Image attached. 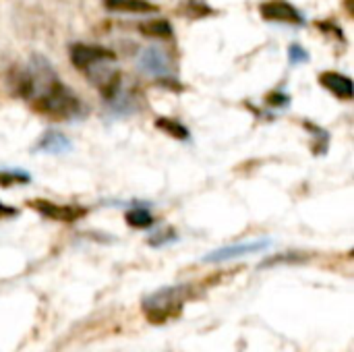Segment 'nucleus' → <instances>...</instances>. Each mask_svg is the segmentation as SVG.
Wrapping results in <instances>:
<instances>
[{"label": "nucleus", "instance_id": "obj_1", "mask_svg": "<svg viewBox=\"0 0 354 352\" xmlns=\"http://www.w3.org/2000/svg\"><path fill=\"white\" fill-rule=\"evenodd\" d=\"M27 71L31 79L29 102L37 112L54 120H71L81 114L79 98L56 77L54 66L44 56H33Z\"/></svg>", "mask_w": 354, "mask_h": 352}, {"label": "nucleus", "instance_id": "obj_2", "mask_svg": "<svg viewBox=\"0 0 354 352\" xmlns=\"http://www.w3.org/2000/svg\"><path fill=\"white\" fill-rule=\"evenodd\" d=\"M187 286H168L158 293H151L143 301V315L149 324L162 326L170 319H176L183 311V305L187 301Z\"/></svg>", "mask_w": 354, "mask_h": 352}, {"label": "nucleus", "instance_id": "obj_3", "mask_svg": "<svg viewBox=\"0 0 354 352\" xmlns=\"http://www.w3.org/2000/svg\"><path fill=\"white\" fill-rule=\"evenodd\" d=\"M29 207H33L37 214H41V216H46L50 220H56V222H77V220H81L87 214L85 207H79V205H58V203L48 201V199H31Z\"/></svg>", "mask_w": 354, "mask_h": 352}, {"label": "nucleus", "instance_id": "obj_4", "mask_svg": "<svg viewBox=\"0 0 354 352\" xmlns=\"http://www.w3.org/2000/svg\"><path fill=\"white\" fill-rule=\"evenodd\" d=\"M68 56H71V62L83 73L87 66L100 62V60H106V58H116V54L104 46H93V44H73L68 48Z\"/></svg>", "mask_w": 354, "mask_h": 352}, {"label": "nucleus", "instance_id": "obj_5", "mask_svg": "<svg viewBox=\"0 0 354 352\" xmlns=\"http://www.w3.org/2000/svg\"><path fill=\"white\" fill-rule=\"evenodd\" d=\"M272 245V241L261 239V241H251V243H236V245H228L222 249H216L212 253H207L203 257L205 263H220V261H228V259H236V257H245L257 251H263Z\"/></svg>", "mask_w": 354, "mask_h": 352}, {"label": "nucleus", "instance_id": "obj_6", "mask_svg": "<svg viewBox=\"0 0 354 352\" xmlns=\"http://www.w3.org/2000/svg\"><path fill=\"white\" fill-rule=\"evenodd\" d=\"M261 10V17L266 21H276V23H292V25H303V17L301 12L284 2V0H268L259 6Z\"/></svg>", "mask_w": 354, "mask_h": 352}, {"label": "nucleus", "instance_id": "obj_7", "mask_svg": "<svg viewBox=\"0 0 354 352\" xmlns=\"http://www.w3.org/2000/svg\"><path fill=\"white\" fill-rule=\"evenodd\" d=\"M137 64L139 68L145 73V75H151L156 79H162L168 75L170 71V60H168V54L160 48H145L139 58H137Z\"/></svg>", "mask_w": 354, "mask_h": 352}, {"label": "nucleus", "instance_id": "obj_8", "mask_svg": "<svg viewBox=\"0 0 354 352\" xmlns=\"http://www.w3.org/2000/svg\"><path fill=\"white\" fill-rule=\"evenodd\" d=\"M319 85L326 87L330 93H334L340 100H353V81L342 75V73H334V71H326L319 75Z\"/></svg>", "mask_w": 354, "mask_h": 352}, {"label": "nucleus", "instance_id": "obj_9", "mask_svg": "<svg viewBox=\"0 0 354 352\" xmlns=\"http://www.w3.org/2000/svg\"><path fill=\"white\" fill-rule=\"evenodd\" d=\"M68 147H71V141L62 133H56V131L44 133L41 139L35 143V149L41 151V154H62Z\"/></svg>", "mask_w": 354, "mask_h": 352}, {"label": "nucleus", "instance_id": "obj_10", "mask_svg": "<svg viewBox=\"0 0 354 352\" xmlns=\"http://www.w3.org/2000/svg\"><path fill=\"white\" fill-rule=\"evenodd\" d=\"M104 6L118 12H158V8L147 0H104Z\"/></svg>", "mask_w": 354, "mask_h": 352}, {"label": "nucleus", "instance_id": "obj_11", "mask_svg": "<svg viewBox=\"0 0 354 352\" xmlns=\"http://www.w3.org/2000/svg\"><path fill=\"white\" fill-rule=\"evenodd\" d=\"M139 31L145 35V37H160V39H166L172 35V25L164 19H151V21H145L139 25Z\"/></svg>", "mask_w": 354, "mask_h": 352}, {"label": "nucleus", "instance_id": "obj_12", "mask_svg": "<svg viewBox=\"0 0 354 352\" xmlns=\"http://www.w3.org/2000/svg\"><path fill=\"white\" fill-rule=\"evenodd\" d=\"M156 127L160 129V131H164L166 135H170V137H176V139H189V131H187V127L185 124H180L178 120H174V118H166V116H160L158 120H156Z\"/></svg>", "mask_w": 354, "mask_h": 352}, {"label": "nucleus", "instance_id": "obj_13", "mask_svg": "<svg viewBox=\"0 0 354 352\" xmlns=\"http://www.w3.org/2000/svg\"><path fill=\"white\" fill-rule=\"evenodd\" d=\"M124 220H127V224H129L131 228H139V230L149 228V226L153 224V216H151L145 207L129 210V212H127V216H124Z\"/></svg>", "mask_w": 354, "mask_h": 352}, {"label": "nucleus", "instance_id": "obj_14", "mask_svg": "<svg viewBox=\"0 0 354 352\" xmlns=\"http://www.w3.org/2000/svg\"><path fill=\"white\" fill-rule=\"evenodd\" d=\"M27 180H29V176L23 172H15V170L0 172V187H15V185H23Z\"/></svg>", "mask_w": 354, "mask_h": 352}, {"label": "nucleus", "instance_id": "obj_15", "mask_svg": "<svg viewBox=\"0 0 354 352\" xmlns=\"http://www.w3.org/2000/svg\"><path fill=\"white\" fill-rule=\"evenodd\" d=\"M288 58H290V62H305V60H309V54H307V50H303L301 46H297V44H292L290 48H288Z\"/></svg>", "mask_w": 354, "mask_h": 352}, {"label": "nucleus", "instance_id": "obj_16", "mask_svg": "<svg viewBox=\"0 0 354 352\" xmlns=\"http://www.w3.org/2000/svg\"><path fill=\"white\" fill-rule=\"evenodd\" d=\"M15 214H17L15 207H8V205H2L0 203V216H15Z\"/></svg>", "mask_w": 354, "mask_h": 352}]
</instances>
